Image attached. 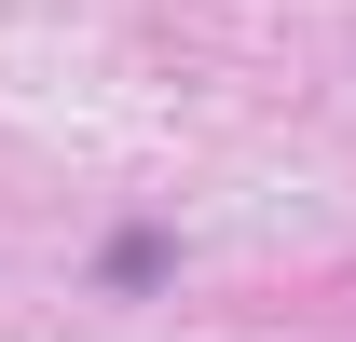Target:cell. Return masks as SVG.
Here are the masks:
<instances>
[{
	"mask_svg": "<svg viewBox=\"0 0 356 342\" xmlns=\"http://www.w3.org/2000/svg\"><path fill=\"white\" fill-rule=\"evenodd\" d=\"M96 274H110V288H165V233H110Z\"/></svg>",
	"mask_w": 356,
	"mask_h": 342,
	"instance_id": "obj_1",
	"label": "cell"
}]
</instances>
